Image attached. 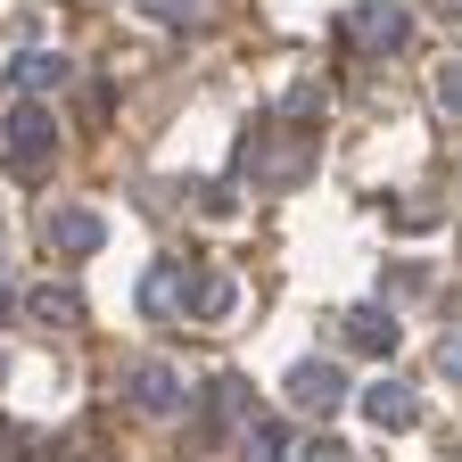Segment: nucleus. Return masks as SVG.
<instances>
[{
	"label": "nucleus",
	"mask_w": 462,
	"mask_h": 462,
	"mask_svg": "<svg viewBox=\"0 0 462 462\" xmlns=\"http://www.w3.org/2000/svg\"><path fill=\"white\" fill-rule=\"evenodd\" d=\"M231 446H240V462H289V454H298L281 413H240V421H231Z\"/></svg>",
	"instance_id": "nucleus-7"
},
{
	"label": "nucleus",
	"mask_w": 462,
	"mask_h": 462,
	"mask_svg": "<svg viewBox=\"0 0 462 462\" xmlns=\"http://www.w3.org/2000/svg\"><path fill=\"white\" fill-rule=\"evenodd\" d=\"M0 149H9L17 165H42V157L58 149V116H50L42 99H25V91H17V107L0 116Z\"/></svg>",
	"instance_id": "nucleus-3"
},
{
	"label": "nucleus",
	"mask_w": 462,
	"mask_h": 462,
	"mask_svg": "<svg viewBox=\"0 0 462 462\" xmlns=\"http://www.w3.org/2000/svg\"><path fill=\"white\" fill-rule=\"evenodd\" d=\"M306 462H356V446H346V438H314Z\"/></svg>",
	"instance_id": "nucleus-18"
},
{
	"label": "nucleus",
	"mask_w": 462,
	"mask_h": 462,
	"mask_svg": "<svg viewBox=\"0 0 462 462\" xmlns=\"http://www.w3.org/2000/svg\"><path fill=\"white\" fill-rule=\"evenodd\" d=\"M338 322H346V346H356V356H396V314L388 306H346Z\"/></svg>",
	"instance_id": "nucleus-10"
},
{
	"label": "nucleus",
	"mask_w": 462,
	"mask_h": 462,
	"mask_svg": "<svg viewBox=\"0 0 462 462\" xmlns=\"http://www.w3.org/2000/svg\"><path fill=\"white\" fill-rule=\"evenodd\" d=\"M182 273H190V264H157V273L141 281V314H149V322H173V314H182Z\"/></svg>",
	"instance_id": "nucleus-12"
},
{
	"label": "nucleus",
	"mask_w": 462,
	"mask_h": 462,
	"mask_svg": "<svg viewBox=\"0 0 462 462\" xmlns=\"http://www.w3.org/2000/svg\"><path fill=\"white\" fill-rule=\"evenodd\" d=\"M42 231H50V248H58V256H91V248L107 240V223H99L91 207H50Z\"/></svg>",
	"instance_id": "nucleus-8"
},
{
	"label": "nucleus",
	"mask_w": 462,
	"mask_h": 462,
	"mask_svg": "<svg viewBox=\"0 0 462 462\" xmlns=\"http://www.w3.org/2000/svg\"><path fill=\"white\" fill-rule=\"evenodd\" d=\"M240 314V281L231 273H182V322H199V330H215V322H231Z\"/></svg>",
	"instance_id": "nucleus-5"
},
{
	"label": "nucleus",
	"mask_w": 462,
	"mask_h": 462,
	"mask_svg": "<svg viewBox=\"0 0 462 462\" xmlns=\"http://www.w3.org/2000/svg\"><path fill=\"white\" fill-rule=\"evenodd\" d=\"M438 380H446V388H462V330H446V338H438Z\"/></svg>",
	"instance_id": "nucleus-17"
},
{
	"label": "nucleus",
	"mask_w": 462,
	"mask_h": 462,
	"mask_svg": "<svg viewBox=\"0 0 462 462\" xmlns=\"http://www.w3.org/2000/svg\"><path fill=\"white\" fill-rule=\"evenodd\" d=\"M0 322H9V289H0Z\"/></svg>",
	"instance_id": "nucleus-19"
},
{
	"label": "nucleus",
	"mask_w": 462,
	"mask_h": 462,
	"mask_svg": "<svg viewBox=\"0 0 462 462\" xmlns=\"http://www.w3.org/2000/svg\"><path fill=\"white\" fill-rule=\"evenodd\" d=\"M281 396L298 404V413H314V421H330L338 404H346V372L338 364H322V356H306V364H289V380H281Z\"/></svg>",
	"instance_id": "nucleus-4"
},
{
	"label": "nucleus",
	"mask_w": 462,
	"mask_h": 462,
	"mask_svg": "<svg viewBox=\"0 0 462 462\" xmlns=\"http://www.w3.org/2000/svg\"><path fill=\"white\" fill-rule=\"evenodd\" d=\"M364 413H372V430H413V421H421V396H413V380L380 372V380L364 388Z\"/></svg>",
	"instance_id": "nucleus-6"
},
{
	"label": "nucleus",
	"mask_w": 462,
	"mask_h": 462,
	"mask_svg": "<svg viewBox=\"0 0 462 462\" xmlns=\"http://www.w3.org/2000/svg\"><path fill=\"white\" fill-rule=\"evenodd\" d=\"M240 413H256V404H248V380H240V372H215V380H207V421L231 430Z\"/></svg>",
	"instance_id": "nucleus-13"
},
{
	"label": "nucleus",
	"mask_w": 462,
	"mask_h": 462,
	"mask_svg": "<svg viewBox=\"0 0 462 462\" xmlns=\"http://www.w3.org/2000/svg\"><path fill=\"white\" fill-rule=\"evenodd\" d=\"M438 107L462 125V58H446V67H438Z\"/></svg>",
	"instance_id": "nucleus-15"
},
{
	"label": "nucleus",
	"mask_w": 462,
	"mask_h": 462,
	"mask_svg": "<svg viewBox=\"0 0 462 462\" xmlns=\"http://www.w3.org/2000/svg\"><path fill=\"white\" fill-rule=\"evenodd\" d=\"M133 9H141L149 25H207L215 0H133Z\"/></svg>",
	"instance_id": "nucleus-14"
},
{
	"label": "nucleus",
	"mask_w": 462,
	"mask_h": 462,
	"mask_svg": "<svg viewBox=\"0 0 462 462\" xmlns=\"http://www.w3.org/2000/svg\"><path fill=\"white\" fill-rule=\"evenodd\" d=\"M388 223H396V231H430V223H438V199H404Z\"/></svg>",
	"instance_id": "nucleus-16"
},
{
	"label": "nucleus",
	"mask_w": 462,
	"mask_h": 462,
	"mask_svg": "<svg viewBox=\"0 0 462 462\" xmlns=\"http://www.w3.org/2000/svg\"><path fill=\"white\" fill-rule=\"evenodd\" d=\"M25 314H33V322H50V330H67V322H83V289L42 281V289H25Z\"/></svg>",
	"instance_id": "nucleus-11"
},
{
	"label": "nucleus",
	"mask_w": 462,
	"mask_h": 462,
	"mask_svg": "<svg viewBox=\"0 0 462 462\" xmlns=\"http://www.w3.org/2000/svg\"><path fill=\"white\" fill-rule=\"evenodd\" d=\"M125 404L133 413H149V421H173L190 404V380L173 372L165 356H141V364H125Z\"/></svg>",
	"instance_id": "nucleus-1"
},
{
	"label": "nucleus",
	"mask_w": 462,
	"mask_h": 462,
	"mask_svg": "<svg viewBox=\"0 0 462 462\" xmlns=\"http://www.w3.org/2000/svg\"><path fill=\"white\" fill-rule=\"evenodd\" d=\"M67 58H58V50H25L17 58V67H9V91H25V99H50V91H67Z\"/></svg>",
	"instance_id": "nucleus-9"
},
{
	"label": "nucleus",
	"mask_w": 462,
	"mask_h": 462,
	"mask_svg": "<svg viewBox=\"0 0 462 462\" xmlns=\"http://www.w3.org/2000/svg\"><path fill=\"white\" fill-rule=\"evenodd\" d=\"M404 33H413L404 0H356V9H346V42H356L364 58H388V50H404Z\"/></svg>",
	"instance_id": "nucleus-2"
}]
</instances>
